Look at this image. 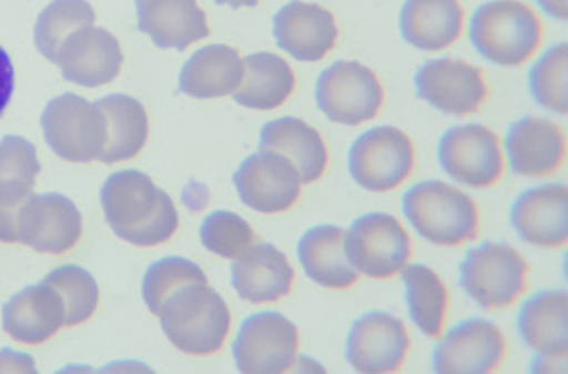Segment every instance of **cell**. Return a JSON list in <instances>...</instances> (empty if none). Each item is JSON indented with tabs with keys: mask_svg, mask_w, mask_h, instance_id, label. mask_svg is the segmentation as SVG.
Returning <instances> with one entry per match:
<instances>
[{
	"mask_svg": "<svg viewBox=\"0 0 568 374\" xmlns=\"http://www.w3.org/2000/svg\"><path fill=\"white\" fill-rule=\"evenodd\" d=\"M466 10L460 0H406L399 17L404 40L422 51H443L464 36Z\"/></svg>",
	"mask_w": 568,
	"mask_h": 374,
	"instance_id": "obj_25",
	"label": "cell"
},
{
	"mask_svg": "<svg viewBox=\"0 0 568 374\" xmlns=\"http://www.w3.org/2000/svg\"><path fill=\"white\" fill-rule=\"evenodd\" d=\"M470 40L481 58L503 67H518L539 51L544 23L520 0H488L473 14Z\"/></svg>",
	"mask_w": 568,
	"mask_h": 374,
	"instance_id": "obj_5",
	"label": "cell"
},
{
	"mask_svg": "<svg viewBox=\"0 0 568 374\" xmlns=\"http://www.w3.org/2000/svg\"><path fill=\"white\" fill-rule=\"evenodd\" d=\"M415 168V148L397 127H376L365 131L348 152V173L353 182L387 193L402 186Z\"/></svg>",
	"mask_w": 568,
	"mask_h": 374,
	"instance_id": "obj_8",
	"label": "cell"
},
{
	"mask_svg": "<svg viewBox=\"0 0 568 374\" xmlns=\"http://www.w3.org/2000/svg\"><path fill=\"white\" fill-rule=\"evenodd\" d=\"M83 236V216L60 193H30L19 208L0 212V242L26 244L38 253L64 255Z\"/></svg>",
	"mask_w": 568,
	"mask_h": 374,
	"instance_id": "obj_3",
	"label": "cell"
},
{
	"mask_svg": "<svg viewBox=\"0 0 568 374\" xmlns=\"http://www.w3.org/2000/svg\"><path fill=\"white\" fill-rule=\"evenodd\" d=\"M406 221L424 242L456 249L479 234V208L460 189L445 182H422L404 195Z\"/></svg>",
	"mask_w": 568,
	"mask_h": 374,
	"instance_id": "obj_4",
	"label": "cell"
},
{
	"mask_svg": "<svg viewBox=\"0 0 568 374\" xmlns=\"http://www.w3.org/2000/svg\"><path fill=\"white\" fill-rule=\"evenodd\" d=\"M0 372H38V370H34V361L30 356L3 350L0 352Z\"/></svg>",
	"mask_w": 568,
	"mask_h": 374,
	"instance_id": "obj_39",
	"label": "cell"
},
{
	"mask_svg": "<svg viewBox=\"0 0 568 374\" xmlns=\"http://www.w3.org/2000/svg\"><path fill=\"white\" fill-rule=\"evenodd\" d=\"M406 305L415 326L429 337H443L449 313V290L434 269L410 264L402 271Z\"/></svg>",
	"mask_w": 568,
	"mask_h": 374,
	"instance_id": "obj_31",
	"label": "cell"
},
{
	"mask_svg": "<svg viewBox=\"0 0 568 374\" xmlns=\"http://www.w3.org/2000/svg\"><path fill=\"white\" fill-rule=\"evenodd\" d=\"M294 279L287 255L268 242H255L232 262V285L251 303H275L290 296Z\"/></svg>",
	"mask_w": 568,
	"mask_h": 374,
	"instance_id": "obj_22",
	"label": "cell"
},
{
	"mask_svg": "<svg viewBox=\"0 0 568 374\" xmlns=\"http://www.w3.org/2000/svg\"><path fill=\"white\" fill-rule=\"evenodd\" d=\"M159 320L170 343L189 356L219 354L232 326L225 299L209 287V281H193L172 290Z\"/></svg>",
	"mask_w": 568,
	"mask_h": 374,
	"instance_id": "obj_2",
	"label": "cell"
},
{
	"mask_svg": "<svg viewBox=\"0 0 568 374\" xmlns=\"http://www.w3.org/2000/svg\"><path fill=\"white\" fill-rule=\"evenodd\" d=\"M346 255L355 271L374 281H387L408 266L413 244L395 216L372 212L355 219L346 230Z\"/></svg>",
	"mask_w": 568,
	"mask_h": 374,
	"instance_id": "obj_9",
	"label": "cell"
},
{
	"mask_svg": "<svg viewBox=\"0 0 568 374\" xmlns=\"http://www.w3.org/2000/svg\"><path fill=\"white\" fill-rule=\"evenodd\" d=\"M62 326V301L44 281L21 290L3 305V328L21 345H44Z\"/></svg>",
	"mask_w": 568,
	"mask_h": 374,
	"instance_id": "obj_24",
	"label": "cell"
},
{
	"mask_svg": "<svg viewBox=\"0 0 568 374\" xmlns=\"http://www.w3.org/2000/svg\"><path fill=\"white\" fill-rule=\"evenodd\" d=\"M221 6H230V8H255L260 0H216Z\"/></svg>",
	"mask_w": 568,
	"mask_h": 374,
	"instance_id": "obj_41",
	"label": "cell"
},
{
	"mask_svg": "<svg viewBox=\"0 0 568 374\" xmlns=\"http://www.w3.org/2000/svg\"><path fill=\"white\" fill-rule=\"evenodd\" d=\"M42 129L49 148L64 161H99L105 143V124L99 109L81 94H60L42 113Z\"/></svg>",
	"mask_w": 568,
	"mask_h": 374,
	"instance_id": "obj_10",
	"label": "cell"
},
{
	"mask_svg": "<svg viewBox=\"0 0 568 374\" xmlns=\"http://www.w3.org/2000/svg\"><path fill=\"white\" fill-rule=\"evenodd\" d=\"M305 274L328 290H348L358 283V271L346 255V230L339 225L310 228L298 242Z\"/></svg>",
	"mask_w": 568,
	"mask_h": 374,
	"instance_id": "obj_26",
	"label": "cell"
},
{
	"mask_svg": "<svg viewBox=\"0 0 568 374\" xmlns=\"http://www.w3.org/2000/svg\"><path fill=\"white\" fill-rule=\"evenodd\" d=\"M273 38L282 51H287L296 60L316 62L335 49L339 28L331 10L294 0L275 14Z\"/></svg>",
	"mask_w": 568,
	"mask_h": 374,
	"instance_id": "obj_19",
	"label": "cell"
},
{
	"mask_svg": "<svg viewBox=\"0 0 568 374\" xmlns=\"http://www.w3.org/2000/svg\"><path fill=\"white\" fill-rule=\"evenodd\" d=\"M14 94V64L8 51L0 47V115L6 113Z\"/></svg>",
	"mask_w": 568,
	"mask_h": 374,
	"instance_id": "obj_38",
	"label": "cell"
},
{
	"mask_svg": "<svg viewBox=\"0 0 568 374\" xmlns=\"http://www.w3.org/2000/svg\"><path fill=\"white\" fill-rule=\"evenodd\" d=\"M260 150H273L287 156L298 170L303 184L322 180L328 165V150L312 124L298 118H277L262 129Z\"/></svg>",
	"mask_w": 568,
	"mask_h": 374,
	"instance_id": "obj_27",
	"label": "cell"
},
{
	"mask_svg": "<svg viewBox=\"0 0 568 374\" xmlns=\"http://www.w3.org/2000/svg\"><path fill=\"white\" fill-rule=\"evenodd\" d=\"M99 113L105 124V143L99 161L122 163L140 154L150 135V120L145 107L129 94H109L99 99Z\"/></svg>",
	"mask_w": 568,
	"mask_h": 374,
	"instance_id": "obj_28",
	"label": "cell"
},
{
	"mask_svg": "<svg viewBox=\"0 0 568 374\" xmlns=\"http://www.w3.org/2000/svg\"><path fill=\"white\" fill-rule=\"evenodd\" d=\"M301 337L294 322L280 313H257L243 320L234 337V361L243 374H282L298 361Z\"/></svg>",
	"mask_w": 568,
	"mask_h": 374,
	"instance_id": "obj_11",
	"label": "cell"
},
{
	"mask_svg": "<svg viewBox=\"0 0 568 374\" xmlns=\"http://www.w3.org/2000/svg\"><path fill=\"white\" fill-rule=\"evenodd\" d=\"M301 184L294 163L273 150L247 156L234 173V186L243 205L262 214L292 210L301 198Z\"/></svg>",
	"mask_w": 568,
	"mask_h": 374,
	"instance_id": "obj_14",
	"label": "cell"
},
{
	"mask_svg": "<svg viewBox=\"0 0 568 374\" xmlns=\"http://www.w3.org/2000/svg\"><path fill=\"white\" fill-rule=\"evenodd\" d=\"M383 101V83L363 62H333L316 81V107L337 124L358 127L374 120Z\"/></svg>",
	"mask_w": 568,
	"mask_h": 374,
	"instance_id": "obj_7",
	"label": "cell"
},
{
	"mask_svg": "<svg viewBox=\"0 0 568 374\" xmlns=\"http://www.w3.org/2000/svg\"><path fill=\"white\" fill-rule=\"evenodd\" d=\"M94 21L97 14L85 0H53L34 23V47L44 58L55 62L67 38L74 36L79 28L94 26Z\"/></svg>",
	"mask_w": 568,
	"mask_h": 374,
	"instance_id": "obj_33",
	"label": "cell"
},
{
	"mask_svg": "<svg viewBox=\"0 0 568 374\" xmlns=\"http://www.w3.org/2000/svg\"><path fill=\"white\" fill-rule=\"evenodd\" d=\"M193 281H206V274L195 262L186 257H163L154 262L148 269L145 279H142V299H145L148 309L159 317L170 292Z\"/></svg>",
	"mask_w": 568,
	"mask_h": 374,
	"instance_id": "obj_37",
	"label": "cell"
},
{
	"mask_svg": "<svg viewBox=\"0 0 568 374\" xmlns=\"http://www.w3.org/2000/svg\"><path fill=\"white\" fill-rule=\"evenodd\" d=\"M507 156L516 175H555L566 159V139L561 127L546 118H523L509 127Z\"/></svg>",
	"mask_w": 568,
	"mask_h": 374,
	"instance_id": "obj_21",
	"label": "cell"
},
{
	"mask_svg": "<svg viewBox=\"0 0 568 374\" xmlns=\"http://www.w3.org/2000/svg\"><path fill=\"white\" fill-rule=\"evenodd\" d=\"M410 352V335L402 320L387 313H367L355 320L346 337V358L361 374L399 372Z\"/></svg>",
	"mask_w": 568,
	"mask_h": 374,
	"instance_id": "obj_16",
	"label": "cell"
},
{
	"mask_svg": "<svg viewBox=\"0 0 568 374\" xmlns=\"http://www.w3.org/2000/svg\"><path fill=\"white\" fill-rule=\"evenodd\" d=\"M101 208L111 230L133 246L165 244L180 228L172 198L140 170H120L105 180Z\"/></svg>",
	"mask_w": 568,
	"mask_h": 374,
	"instance_id": "obj_1",
	"label": "cell"
},
{
	"mask_svg": "<svg viewBox=\"0 0 568 374\" xmlns=\"http://www.w3.org/2000/svg\"><path fill=\"white\" fill-rule=\"evenodd\" d=\"M138 28L161 49L184 51L209 36L197 0H135Z\"/></svg>",
	"mask_w": 568,
	"mask_h": 374,
	"instance_id": "obj_23",
	"label": "cell"
},
{
	"mask_svg": "<svg viewBox=\"0 0 568 374\" xmlns=\"http://www.w3.org/2000/svg\"><path fill=\"white\" fill-rule=\"evenodd\" d=\"M419 99L447 115H473L488 99V83L479 67L458 58L424 62L415 74Z\"/></svg>",
	"mask_w": 568,
	"mask_h": 374,
	"instance_id": "obj_13",
	"label": "cell"
},
{
	"mask_svg": "<svg viewBox=\"0 0 568 374\" xmlns=\"http://www.w3.org/2000/svg\"><path fill=\"white\" fill-rule=\"evenodd\" d=\"M243 81V60L236 49L211 44L195 51L180 74V88L193 99H219L234 94Z\"/></svg>",
	"mask_w": 568,
	"mask_h": 374,
	"instance_id": "obj_29",
	"label": "cell"
},
{
	"mask_svg": "<svg viewBox=\"0 0 568 374\" xmlns=\"http://www.w3.org/2000/svg\"><path fill=\"white\" fill-rule=\"evenodd\" d=\"M122 47L113 32L97 26L79 28L60 47L55 64L62 77L77 85L99 88L118 79L122 70Z\"/></svg>",
	"mask_w": 568,
	"mask_h": 374,
	"instance_id": "obj_18",
	"label": "cell"
},
{
	"mask_svg": "<svg viewBox=\"0 0 568 374\" xmlns=\"http://www.w3.org/2000/svg\"><path fill=\"white\" fill-rule=\"evenodd\" d=\"M518 331L525 345L537 354L535 372L566 367L568 352V299L566 292H539L529 296L518 313Z\"/></svg>",
	"mask_w": 568,
	"mask_h": 374,
	"instance_id": "obj_17",
	"label": "cell"
},
{
	"mask_svg": "<svg viewBox=\"0 0 568 374\" xmlns=\"http://www.w3.org/2000/svg\"><path fill=\"white\" fill-rule=\"evenodd\" d=\"M40 156L21 135L0 141V212H10L32 193L40 175Z\"/></svg>",
	"mask_w": 568,
	"mask_h": 374,
	"instance_id": "obj_32",
	"label": "cell"
},
{
	"mask_svg": "<svg viewBox=\"0 0 568 374\" xmlns=\"http://www.w3.org/2000/svg\"><path fill=\"white\" fill-rule=\"evenodd\" d=\"M458 283L484 311H505L525 294L529 264L509 244L484 242L460 262Z\"/></svg>",
	"mask_w": 568,
	"mask_h": 374,
	"instance_id": "obj_6",
	"label": "cell"
},
{
	"mask_svg": "<svg viewBox=\"0 0 568 374\" xmlns=\"http://www.w3.org/2000/svg\"><path fill=\"white\" fill-rule=\"evenodd\" d=\"M438 161L454 182L473 189H490L505 175L503 143L495 131L481 124L445 131L438 145Z\"/></svg>",
	"mask_w": 568,
	"mask_h": 374,
	"instance_id": "obj_12",
	"label": "cell"
},
{
	"mask_svg": "<svg viewBox=\"0 0 568 374\" xmlns=\"http://www.w3.org/2000/svg\"><path fill=\"white\" fill-rule=\"evenodd\" d=\"M202 246L223 260H234L243 251L251 249L255 240V230L245 219L234 212H213L200 225Z\"/></svg>",
	"mask_w": 568,
	"mask_h": 374,
	"instance_id": "obj_36",
	"label": "cell"
},
{
	"mask_svg": "<svg viewBox=\"0 0 568 374\" xmlns=\"http://www.w3.org/2000/svg\"><path fill=\"white\" fill-rule=\"evenodd\" d=\"M566 44L548 49L529 70V92L537 104L557 115H566Z\"/></svg>",
	"mask_w": 568,
	"mask_h": 374,
	"instance_id": "obj_35",
	"label": "cell"
},
{
	"mask_svg": "<svg viewBox=\"0 0 568 374\" xmlns=\"http://www.w3.org/2000/svg\"><path fill=\"white\" fill-rule=\"evenodd\" d=\"M511 225L525 244L561 249L568 240V191L564 184L527 189L511 205Z\"/></svg>",
	"mask_w": 568,
	"mask_h": 374,
	"instance_id": "obj_20",
	"label": "cell"
},
{
	"mask_svg": "<svg viewBox=\"0 0 568 374\" xmlns=\"http://www.w3.org/2000/svg\"><path fill=\"white\" fill-rule=\"evenodd\" d=\"M296 90L287 60L273 53H253L243 60V81L232 94L236 104L253 111H275Z\"/></svg>",
	"mask_w": 568,
	"mask_h": 374,
	"instance_id": "obj_30",
	"label": "cell"
},
{
	"mask_svg": "<svg viewBox=\"0 0 568 374\" xmlns=\"http://www.w3.org/2000/svg\"><path fill=\"white\" fill-rule=\"evenodd\" d=\"M509 345L503 328L488 320H466L445 333L434 352L438 374H488L505 365Z\"/></svg>",
	"mask_w": 568,
	"mask_h": 374,
	"instance_id": "obj_15",
	"label": "cell"
},
{
	"mask_svg": "<svg viewBox=\"0 0 568 374\" xmlns=\"http://www.w3.org/2000/svg\"><path fill=\"white\" fill-rule=\"evenodd\" d=\"M541 6V10L546 14H550L557 21H566V8H568V0H537Z\"/></svg>",
	"mask_w": 568,
	"mask_h": 374,
	"instance_id": "obj_40",
	"label": "cell"
},
{
	"mask_svg": "<svg viewBox=\"0 0 568 374\" xmlns=\"http://www.w3.org/2000/svg\"><path fill=\"white\" fill-rule=\"evenodd\" d=\"M49 283L64 309V326L85 324L99 309V285L90 271L77 264H64L53 269L44 279Z\"/></svg>",
	"mask_w": 568,
	"mask_h": 374,
	"instance_id": "obj_34",
	"label": "cell"
}]
</instances>
